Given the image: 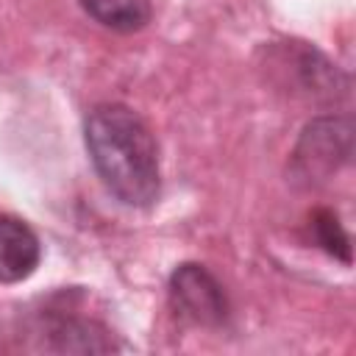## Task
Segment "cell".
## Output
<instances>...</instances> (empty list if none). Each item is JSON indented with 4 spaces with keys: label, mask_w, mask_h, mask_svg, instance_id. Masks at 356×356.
Segmentation results:
<instances>
[{
    "label": "cell",
    "mask_w": 356,
    "mask_h": 356,
    "mask_svg": "<svg viewBox=\"0 0 356 356\" xmlns=\"http://www.w3.org/2000/svg\"><path fill=\"white\" fill-rule=\"evenodd\" d=\"M314 234H317V242H320L331 256H339L342 261H350L348 234H345V228L339 225V220H337L334 211L320 209V211L314 214Z\"/></svg>",
    "instance_id": "cell-7"
},
{
    "label": "cell",
    "mask_w": 356,
    "mask_h": 356,
    "mask_svg": "<svg viewBox=\"0 0 356 356\" xmlns=\"http://www.w3.org/2000/svg\"><path fill=\"white\" fill-rule=\"evenodd\" d=\"M83 11L120 33H134L142 31L150 22V0H78Z\"/></svg>",
    "instance_id": "cell-6"
},
{
    "label": "cell",
    "mask_w": 356,
    "mask_h": 356,
    "mask_svg": "<svg viewBox=\"0 0 356 356\" xmlns=\"http://www.w3.org/2000/svg\"><path fill=\"white\" fill-rule=\"evenodd\" d=\"M42 259L39 236L17 217H0V284H19L33 275Z\"/></svg>",
    "instance_id": "cell-5"
},
{
    "label": "cell",
    "mask_w": 356,
    "mask_h": 356,
    "mask_svg": "<svg viewBox=\"0 0 356 356\" xmlns=\"http://www.w3.org/2000/svg\"><path fill=\"white\" fill-rule=\"evenodd\" d=\"M36 334H42V348L56 353H106L114 348L108 339V328L95 320L67 317V314H47Z\"/></svg>",
    "instance_id": "cell-4"
},
{
    "label": "cell",
    "mask_w": 356,
    "mask_h": 356,
    "mask_svg": "<svg viewBox=\"0 0 356 356\" xmlns=\"http://www.w3.org/2000/svg\"><path fill=\"white\" fill-rule=\"evenodd\" d=\"M83 139L97 175L117 200L145 209L159 197V147L134 108L122 103L95 106L86 117Z\"/></svg>",
    "instance_id": "cell-1"
},
{
    "label": "cell",
    "mask_w": 356,
    "mask_h": 356,
    "mask_svg": "<svg viewBox=\"0 0 356 356\" xmlns=\"http://www.w3.org/2000/svg\"><path fill=\"white\" fill-rule=\"evenodd\" d=\"M353 153V122L350 117H320L312 120L292 153V172L309 184L331 178Z\"/></svg>",
    "instance_id": "cell-2"
},
{
    "label": "cell",
    "mask_w": 356,
    "mask_h": 356,
    "mask_svg": "<svg viewBox=\"0 0 356 356\" xmlns=\"http://www.w3.org/2000/svg\"><path fill=\"white\" fill-rule=\"evenodd\" d=\"M170 303L192 325H222L228 317V300L222 284L195 261L178 264L170 275Z\"/></svg>",
    "instance_id": "cell-3"
}]
</instances>
